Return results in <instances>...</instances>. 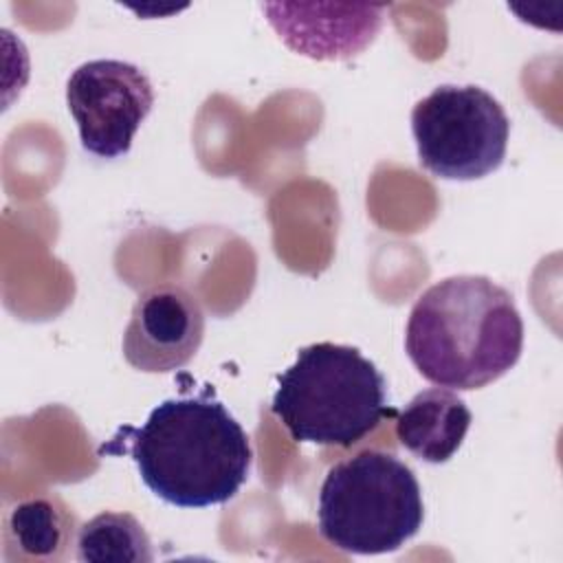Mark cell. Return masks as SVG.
<instances>
[{"label":"cell","mask_w":563,"mask_h":563,"mask_svg":"<svg viewBox=\"0 0 563 563\" xmlns=\"http://www.w3.org/2000/svg\"><path fill=\"white\" fill-rule=\"evenodd\" d=\"M521 347L523 321L512 295L484 275L435 282L407 319V356L438 387H486L515 367Z\"/></svg>","instance_id":"1"},{"label":"cell","mask_w":563,"mask_h":563,"mask_svg":"<svg viewBox=\"0 0 563 563\" xmlns=\"http://www.w3.org/2000/svg\"><path fill=\"white\" fill-rule=\"evenodd\" d=\"M143 484L178 508H207L238 495L253 464L249 433L207 396L167 398L141 427H121Z\"/></svg>","instance_id":"2"},{"label":"cell","mask_w":563,"mask_h":563,"mask_svg":"<svg viewBox=\"0 0 563 563\" xmlns=\"http://www.w3.org/2000/svg\"><path fill=\"white\" fill-rule=\"evenodd\" d=\"M273 416L295 442L352 446L396 411L387 402V380L356 347L312 343L277 378Z\"/></svg>","instance_id":"3"},{"label":"cell","mask_w":563,"mask_h":563,"mask_svg":"<svg viewBox=\"0 0 563 563\" xmlns=\"http://www.w3.org/2000/svg\"><path fill=\"white\" fill-rule=\"evenodd\" d=\"M422 519L418 477L394 453L365 449L332 464L321 482L319 532L341 552H394L418 534Z\"/></svg>","instance_id":"4"},{"label":"cell","mask_w":563,"mask_h":563,"mask_svg":"<svg viewBox=\"0 0 563 563\" xmlns=\"http://www.w3.org/2000/svg\"><path fill=\"white\" fill-rule=\"evenodd\" d=\"M411 132L427 172L446 180H477L504 163L510 121L484 88L442 84L413 106Z\"/></svg>","instance_id":"5"},{"label":"cell","mask_w":563,"mask_h":563,"mask_svg":"<svg viewBox=\"0 0 563 563\" xmlns=\"http://www.w3.org/2000/svg\"><path fill=\"white\" fill-rule=\"evenodd\" d=\"M66 106L81 147L101 158L130 152L132 141L154 106L147 75L121 59H90L66 81Z\"/></svg>","instance_id":"6"},{"label":"cell","mask_w":563,"mask_h":563,"mask_svg":"<svg viewBox=\"0 0 563 563\" xmlns=\"http://www.w3.org/2000/svg\"><path fill=\"white\" fill-rule=\"evenodd\" d=\"M205 336V314L198 299L176 284L152 286L132 306L123 332V356L141 372H174L185 367Z\"/></svg>","instance_id":"7"},{"label":"cell","mask_w":563,"mask_h":563,"mask_svg":"<svg viewBox=\"0 0 563 563\" xmlns=\"http://www.w3.org/2000/svg\"><path fill=\"white\" fill-rule=\"evenodd\" d=\"M279 40L310 59H350L365 51L383 26V4H262Z\"/></svg>","instance_id":"8"},{"label":"cell","mask_w":563,"mask_h":563,"mask_svg":"<svg viewBox=\"0 0 563 563\" xmlns=\"http://www.w3.org/2000/svg\"><path fill=\"white\" fill-rule=\"evenodd\" d=\"M473 413L466 402L446 387H431L416 394L396 413L398 442L429 464L449 462L462 446Z\"/></svg>","instance_id":"9"},{"label":"cell","mask_w":563,"mask_h":563,"mask_svg":"<svg viewBox=\"0 0 563 563\" xmlns=\"http://www.w3.org/2000/svg\"><path fill=\"white\" fill-rule=\"evenodd\" d=\"M75 515L57 495L18 501L4 515V556L26 561H59L73 543Z\"/></svg>","instance_id":"10"},{"label":"cell","mask_w":563,"mask_h":563,"mask_svg":"<svg viewBox=\"0 0 563 563\" xmlns=\"http://www.w3.org/2000/svg\"><path fill=\"white\" fill-rule=\"evenodd\" d=\"M77 559L84 563H150L152 541L130 512H99L77 532Z\"/></svg>","instance_id":"11"}]
</instances>
